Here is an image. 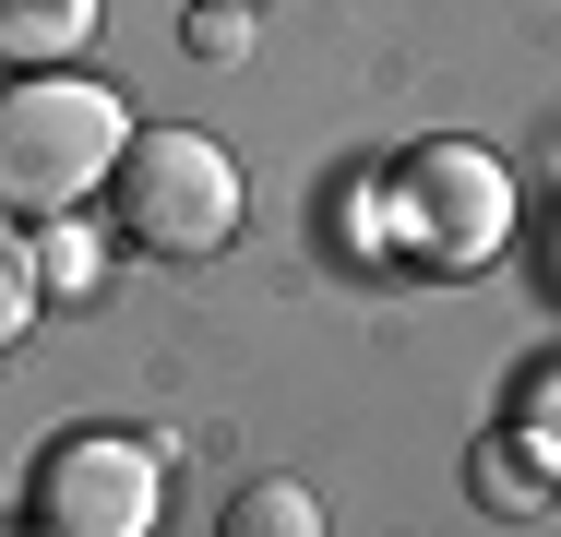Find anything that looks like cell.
Returning <instances> with one entry per match:
<instances>
[{"label":"cell","mask_w":561,"mask_h":537,"mask_svg":"<svg viewBox=\"0 0 561 537\" xmlns=\"http://www.w3.org/2000/svg\"><path fill=\"white\" fill-rule=\"evenodd\" d=\"M119 144H131V107L108 84H84L72 60L0 84V215H24V227L84 215L119 180Z\"/></svg>","instance_id":"obj_1"},{"label":"cell","mask_w":561,"mask_h":537,"mask_svg":"<svg viewBox=\"0 0 561 537\" xmlns=\"http://www.w3.org/2000/svg\"><path fill=\"white\" fill-rule=\"evenodd\" d=\"M108 215L144 263H216L239 239V215H251V192H239V156L216 132H131L119 180H108Z\"/></svg>","instance_id":"obj_2"},{"label":"cell","mask_w":561,"mask_h":537,"mask_svg":"<svg viewBox=\"0 0 561 537\" xmlns=\"http://www.w3.org/2000/svg\"><path fill=\"white\" fill-rule=\"evenodd\" d=\"M502 227H514L502 156H478V144H419V156H407V180H394V239H407V263L466 275V263L502 251Z\"/></svg>","instance_id":"obj_3"},{"label":"cell","mask_w":561,"mask_h":537,"mask_svg":"<svg viewBox=\"0 0 561 537\" xmlns=\"http://www.w3.org/2000/svg\"><path fill=\"white\" fill-rule=\"evenodd\" d=\"M24 514L48 537H144L168 514V478H156V454L144 442H108V430H72V442H48V466H36V490H24Z\"/></svg>","instance_id":"obj_4"},{"label":"cell","mask_w":561,"mask_h":537,"mask_svg":"<svg viewBox=\"0 0 561 537\" xmlns=\"http://www.w3.org/2000/svg\"><path fill=\"white\" fill-rule=\"evenodd\" d=\"M96 12L108 0H0V60L12 72H60L96 48Z\"/></svg>","instance_id":"obj_5"},{"label":"cell","mask_w":561,"mask_h":537,"mask_svg":"<svg viewBox=\"0 0 561 537\" xmlns=\"http://www.w3.org/2000/svg\"><path fill=\"white\" fill-rule=\"evenodd\" d=\"M323 514H311V490H287V478H251L239 490V514H227V537H311Z\"/></svg>","instance_id":"obj_6"},{"label":"cell","mask_w":561,"mask_h":537,"mask_svg":"<svg viewBox=\"0 0 561 537\" xmlns=\"http://www.w3.org/2000/svg\"><path fill=\"white\" fill-rule=\"evenodd\" d=\"M36 299H48V275H36V251H24V215H0V346L36 322Z\"/></svg>","instance_id":"obj_7"},{"label":"cell","mask_w":561,"mask_h":537,"mask_svg":"<svg viewBox=\"0 0 561 537\" xmlns=\"http://www.w3.org/2000/svg\"><path fill=\"white\" fill-rule=\"evenodd\" d=\"M36 275H48V287H96V239H84V227H60V239L36 251Z\"/></svg>","instance_id":"obj_8"},{"label":"cell","mask_w":561,"mask_h":537,"mask_svg":"<svg viewBox=\"0 0 561 537\" xmlns=\"http://www.w3.org/2000/svg\"><path fill=\"white\" fill-rule=\"evenodd\" d=\"M192 12H263V0H192Z\"/></svg>","instance_id":"obj_9"}]
</instances>
